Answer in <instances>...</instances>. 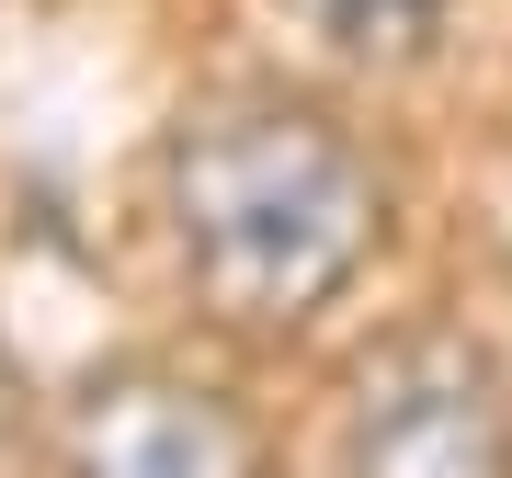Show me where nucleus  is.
Returning <instances> with one entry per match:
<instances>
[{
	"label": "nucleus",
	"instance_id": "1",
	"mask_svg": "<svg viewBox=\"0 0 512 478\" xmlns=\"http://www.w3.org/2000/svg\"><path fill=\"white\" fill-rule=\"evenodd\" d=\"M160 205L183 285L217 331L285 342L319 308H342L387 251V171L319 92L239 80L205 92L160 148Z\"/></svg>",
	"mask_w": 512,
	"mask_h": 478
},
{
	"label": "nucleus",
	"instance_id": "2",
	"mask_svg": "<svg viewBox=\"0 0 512 478\" xmlns=\"http://www.w3.org/2000/svg\"><path fill=\"white\" fill-rule=\"evenodd\" d=\"M342 478H512V365L467 319L387 331L342 387Z\"/></svg>",
	"mask_w": 512,
	"mask_h": 478
},
{
	"label": "nucleus",
	"instance_id": "3",
	"mask_svg": "<svg viewBox=\"0 0 512 478\" xmlns=\"http://www.w3.org/2000/svg\"><path fill=\"white\" fill-rule=\"evenodd\" d=\"M57 478H274V433L217 376L114 365L57 422Z\"/></svg>",
	"mask_w": 512,
	"mask_h": 478
},
{
	"label": "nucleus",
	"instance_id": "4",
	"mask_svg": "<svg viewBox=\"0 0 512 478\" xmlns=\"http://www.w3.org/2000/svg\"><path fill=\"white\" fill-rule=\"evenodd\" d=\"M285 23L330 57V69L410 80V69H433L444 35H456V0H285Z\"/></svg>",
	"mask_w": 512,
	"mask_h": 478
}]
</instances>
